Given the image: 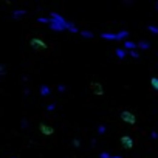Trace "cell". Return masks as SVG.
Segmentation results:
<instances>
[{
	"label": "cell",
	"mask_w": 158,
	"mask_h": 158,
	"mask_svg": "<svg viewBox=\"0 0 158 158\" xmlns=\"http://www.w3.org/2000/svg\"><path fill=\"white\" fill-rule=\"evenodd\" d=\"M130 56L133 58V59H140V54H138V53H137L135 50H133V51H130Z\"/></svg>",
	"instance_id": "22"
},
{
	"label": "cell",
	"mask_w": 158,
	"mask_h": 158,
	"mask_svg": "<svg viewBox=\"0 0 158 158\" xmlns=\"http://www.w3.org/2000/svg\"><path fill=\"white\" fill-rule=\"evenodd\" d=\"M105 132H107V127H105L104 124H99V126H98V133H99V135H104Z\"/></svg>",
	"instance_id": "18"
},
{
	"label": "cell",
	"mask_w": 158,
	"mask_h": 158,
	"mask_svg": "<svg viewBox=\"0 0 158 158\" xmlns=\"http://www.w3.org/2000/svg\"><path fill=\"white\" fill-rule=\"evenodd\" d=\"M12 158H16V156H12Z\"/></svg>",
	"instance_id": "29"
},
{
	"label": "cell",
	"mask_w": 158,
	"mask_h": 158,
	"mask_svg": "<svg viewBox=\"0 0 158 158\" xmlns=\"http://www.w3.org/2000/svg\"><path fill=\"white\" fill-rule=\"evenodd\" d=\"M50 19H53V20H56V22H61V23H67V20H65L62 16H59L58 12H51V16H50Z\"/></svg>",
	"instance_id": "9"
},
{
	"label": "cell",
	"mask_w": 158,
	"mask_h": 158,
	"mask_svg": "<svg viewBox=\"0 0 158 158\" xmlns=\"http://www.w3.org/2000/svg\"><path fill=\"white\" fill-rule=\"evenodd\" d=\"M155 11H158V2H155Z\"/></svg>",
	"instance_id": "27"
},
{
	"label": "cell",
	"mask_w": 158,
	"mask_h": 158,
	"mask_svg": "<svg viewBox=\"0 0 158 158\" xmlns=\"http://www.w3.org/2000/svg\"><path fill=\"white\" fill-rule=\"evenodd\" d=\"M90 91L93 95H96V96H102L104 95V88H102V84H99V82H90Z\"/></svg>",
	"instance_id": "2"
},
{
	"label": "cell",
	"mask_w": 158,
	"mask_h": 158,
	"mask_svg": "<svg viewBox=\"0 0 158 158\" xmlns=\"http://www.w3.org/2000/svg\"><path fill=\"white\" fill-rule=\"evenodd\" d=\"M99 158H112V155L109 152H101L99 153Z\"/></svg>",
	"instance_id": "21"
},
{
	"label": "cell",
	"mask_w": 158,
	"mask_h": 158,
	"mask_svg": "<svg viewBox=\"0 0 158 158\" xmlns=\"http://www.w3.org/2000/svg\"><path fill=\"white\" fill-rule=\"evenodd\" d=\"M39 93H41V96H42V98L50 96V95H51V88H50V85L42 84V85H41V88H39Z\"/></svg>",
	"instance_id": "6"
},
{
	"label": "cell",
	"mask_w": 158,
	"mask_h": 158,
	"mask_svg": "<svg viewBox=\"0 0 158 158\" xmlns=\"http://www.w3.org/2000/svg\"><path fill=\"white\" fill-rule=\"evenodd\" d=\"M81 36L84 39H93V34H91L90 31H81Z\"/></svg>",
	"instance_id": "19"
},
{
	"label": "cell",
	"mask_w": 158,
	"mask_h": 158,
	"mask_svg": "<svg viewBox=\"0 0 158 158\" xmlns=\"http://www.w3.org/2000/svg\"><path fill=\"white\" fill-rule=\"evenodd\" d=\"M68 23V22H67ZM67 23H61V22H56V20H53L51 19V23H50V30L53 31H64V30H67Z\"/></svg>",
	"instance_id": "4"
},
{
	"label": "cell",
	"mask_w": 158,
	"mask_h": 158,
	"mask_svg": "<svg viewBox=\"0 0 158 158\" xmlns=\"http://www.w3.org/2000/svg\"><path fill=\"white\" fill-rule=\"evenodd\" d=\"M150 85H152V88H153V90H156V91H158V77H156V76H153V77L150 79Z\"/></svg>",
	"instance_id": "15"
},
{
	"label": "cell",
	"mask_w": 158,
	"mask_h": 158,
	"mask_svg": "<svg viewBox=\"0 0 158 158\" xmlns=\"http://www.w3.org/2000/svg\"><path fill=\"white\" fill-rule=\"evenodd\" d=\"M138 48H141V50H149L150 48V42H147V41H140L138 42Z\"/></svg>",
	"instance_id": "12"
},
{
	"label": "cell",
	"mask_w": 158,
	"mask_h": 158,
	"mask_svg": "<svg viewBox=\"0 0 158 158\" xmlns=\"http://www.w3.org/2000/svg\"><path fill=\"white\" fill-rule=\"evenodd\" d=\"M73 146H74V147H79V146H81V143H79V140H73Z\"/></svg>",
	"instance_id": "24"
},
{
	"label": "cell",
	"mask_w": 158,
	"mask_h": 158,
	"mask_svg": "<svg viewBox=\"0 0 158 158\" xmlns=\"http://www.w3.org/2000/svg\"><path fill=\"white\" fill-rule=\"evenodd\" d=\"M115 54H116V58L120 59V61H124V59H126V56H127V53H126V48H121V47H118V48L115 50Z\"/></svg>",
	"instance_id": "8"
},
{
	"label": "cell",
	"mask_w": 158,
	"mask_h": 158,
	"mask_svg": "<svg viewBox=\"0 0 158 158\" xmlns=\"http://www.w3.org/2000/svg\"><path fill=\"white\" fill-rule=\"evenodd\" d=\"M121 144L126 147V149H132L133 147V140H132V137H129V135H124V137H121Z\"/></svg>",
	"instance_id": "5"
},
{
	"label": "cell",
	"mask_w": 158,
	"mask_h": 158,
	"mask_svg": "<svg viewBox=\"0 0 158 158\" xmlns=\"http://www.w3.org/2000/svg\"><path fill=\"white\" fill-rule=\"evenodd\" d=\"M37 22H41V23H51V19H47V17H39L37 19Z\"/></svg>",
	"instance_id": "20"
},
{
	"label": "cell",
	"mask_w": 158,
	"mask_h": 158,
	"mask_svg": "<svg viewBox=\"0 0 158 158\" xmlns=\"http://www.w3.org/2000/svg\"><path fill=\"white\" fill-rule=\"evenodd\" d=\"M150 137H152V140H156V138H158V133H156V132H152Z\"/></svg>",
	"instance_id": "26"
},
{
	"label": "cell",
	"mask_w": 158,
	"mask_h": 158,
	"mask_svg": "<svg viewBox=\"0 0 158 158\" xmlns=\"http://www.w3.org/2000/svg\"><path fill=\"white\" fill-rule=\"evenodd\" d=\"M129 36V31H126V30H123V31H120L116 34V41H123L124 37H127Z\"/></svg>",
	"instance_id": "14"
},
{
	"label": "cell",
	"mask_w": 158,
	"mask_h": 158,
	"mask_svg": "<svg viewBox=\"0 0 158 158\" xmlns=\"http://www.w3.org/2000/svg\"><path fill=\"white\" fill-rule=\"evenodd\" d=\"M124 48H126V50H130V51H133L135 48H138V44L130 42V41H124Z\"/></svg>",
	"instance_id": "10"
},
{
	"label": "cell",
	"mask_w": 158,
	"mask_h": 158,
	"mask_svg": "<svg viewBox=\"0 0 158 158\" xmlns=\"http://www.w3.org/2000/svg\"><path fill=\"white\" fill-rule=\"evenodd\" d=\"M54 107H56V105H54V104H50V105H47V110H50V112H53V110H54Z\"/></svg>",
	"instance_id": "23"
},
{
	"label": "cell",
	"mask_w": 158,
	"mask_h": 158,
	"mask_svg": "<svg viewBox=\"0 0 158 158\" xmlns=\"http://www.w3.org/2000/svg\"><path fill=\"white\" fill-rule=\"evenodd\" d=\"M67 30H68V31H71V33H79V30L76 28V25H73L71 22H68V23H67Z\"/></svg>",
	"instance_id": "16"
},
{
	"label": "cell",
	"mask_w": 158,
	"mask_h": 158,
	"mask_svg": "<svg viewBox=\"0 0 158 158\" xmlns=\"http://www.w3.org/2000/svg\"><path fill=\"white\" fill-rule=\"evenodd\" d=\"M25 14H26V11H25V9L12 11V19H19V17H22V16H25Z\"/></svg>",
	"instance_id": "13"
},
{
	"label": "cell",
	"mask_w": 158,
	"mask_h": 158,
	"mask_svg": "<svg viewBox=\"0 0 158 158\" xmlns=\"http://www.w3.org/2000/svg\"><path fill=\"white\" fill-rule=\"evenodd\" d=\"M147 30L152 33V34H158V26H155V25H147Z\"/></svg>",
	"instance_id": "17"
},
{
	"label": "cell",
	"mask_w": 158,
	"mask_h": 158,
	"mask_svg": "<svg viewBox=\"0 0 158 158\" xmlns=\"http://www.w3.org/2000/svg\"><path fill=\"white\" fill-rule=\"evenodd\" d=\"M112 158H123V156H120V155H115V156H112Z\"/></svg>",
	"instance_id": "28"
},
{
	"label": "cell",
	"mask_w": 158,
	"mask_h": 158,
	"mask_svg": "<svg viewBox=\"0 0 158 158\" xmlns=\"http://www.w3.org/2000/svg\"><path fill=\"white\" fill-rule=\"evenodd\" d=\"M39 129H41V132H42L44 135H47V137H50V135L54 133V129L50 127V126H47V124H41V126H39Z\"/></svg>",
	"instance_id": "7"
},
{
	"label": "cell",
	"mask_w": 158,
	"mask_h": 158,
	"mask_svg": "<svg viewBox=\"0 0 158 158\" xmlns=\"http://www.w3.org/2000/svg\"><path fill=\"white\" fill-rule=\"evenodd\" d=\"M101 37L105 39V41H116V34H112V33H102Z\"/></svg>",
	"instance_id": "11"
},
{
	"label": "cell",
	"mask_w": 158,
	"mask_h": 158,
	"mask_svg": "<svg viewBox=\"0 0 158 158\" xmlns=\"http://www.w3.org/2000/svg\"><path fill=\"white\" fill-rule=\"evenodd\" d=\"M121 120H123L124 123L130 124V126H133V124L137 123V116L132 113V112H129V110H124V112H121Z\"/></svg>",
	"instance_id": "1"
},
{
	"label": "cell",
	"mask_w": 158,
	"mask_h": 158,
	"mask_svg": "<svg viewBox=\"0 0 158 158\" xmlns=\"http://www.w3.org/2000/svg\"><path fill=\"white\" fill-rule=\"evenodd\" d=\"M58 90H59V91H65V85L59 84V85H58Z\"/></svg>",
	"instance_id": "25"
},
{
	"label": "cell",
	"mask_w": 158,
	"mask_h": 158,
	"mask_svg": "<svg viewBox=\"0 0 158 158\" xmlns=\"http://www.w3.org/2000/svg\"><path fill=\"white\" fill-rule=\"evenodd\" d=\"M30 44H31V47L34 48V50H39V51H44V50H47V44L44 42V41H41V39H31L30 41Z\"/></svg>",
	"instance_id": "3"
}]
</instances>
